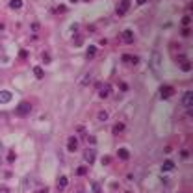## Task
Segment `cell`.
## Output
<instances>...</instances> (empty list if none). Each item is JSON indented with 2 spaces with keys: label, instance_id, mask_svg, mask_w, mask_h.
<instances>
[{
  "label": "cell",
  "instance_id": "obj_1",
  "mask_svg": "<svg viewBox=\"0 0 193 193\" xmlns=\"http://www.w3.org/2000/svg\"><path fill=\"white\" fill-rule=\"evenodd\" d=\"M150 69H152V73L162 74V56H160L158 50H154L150 54Z\"/></svg>",
  "mask_w": 193,
  "mask_h": 193
},
{
  "label": "cell",
  "instance_id": "obj_2",
  "mask_svg": "<svg viewBox=\"0 0 193 193\" xmlns=\"http://www.w3.org/2000/svg\"><path fill=\"white\" fill-rule=\"evenodd\" d=\"M182 106L186 108L187 115L191 117V108H193V93H191V91H186V93H184V96H182Z\"/></svg>",
  "mask_w": 193,
  "mask_h": 193
},
{
  "label": "cell",
  "instance_id": "obj_3",
  "mask_svg": "<svg viewBox=\"0 0 193 193\" xmlns=\"http://www.w3.org/2000/svg\"><path fill=\"white\" fill-rule=\"evenodd\" d=\"M173 93H175V89H173L171 87V85H162V87H160V91H158V95H160V99H169V96L173 95Z\"/></svg>",
  "mask_w": 193,
  "mask_h": 193
},
{
  "label": "cell",
  "instance_id": "obj_4",
  "mask_svg": "<svg viewBox=\"0 0 193 193\" xmlns=\"http://www.w3.org/2000/svg\"><path fill=\"white\" fill-rule=\"evenodd\" d=\"M30 111H32V104L30 102H21L17 106V113L19 115H28Z\"/></svg>",
  "mask_w": 193,
  "mask_h": 193
},
{
  "label": "cell",
  "instance_id": "obj_5",
  "mask_svg": "<svg viewBox=\"0 0 193 193\" xmlns=\"http://www.w3.org/2000/svg\"><path fill=\"white\" fill-rule=\"evenodd\" d=\"M128 8H130V2H128V0H121L119 6H117V15H119V17H123V15L128 11Z\"/></svg>",
  "mask_w": 193,
  "mask_h": 193
},
{
  "label": "cell",
  "instance_id": "obj_6",
  "mask_svg": "<svg viewBox=\"0 0 193 193\" xmlns=\"http://www.w3.org/2000/svg\"><path fill=\"white\" fill-rule=\"evenodd\" d=\"M67 149H69L71 152H76V150H78V141H76L74 136H71V138L67 139Z\"/></svg>",
  "mask_w": 193,
  "mask_h": 193
},
{
  "label": "cell",
  "instance_id": "obj_7",
  "mask_svg": "<svg viewBox=\"0 0 193 193\" xmlns=\"http://www.w3.org/2000/svg\"><path fill=\"white\" fill-rule=\"evenodd\" d=\"M84 158H85V164H93L95 162V149H85Z\"/></svg>",
  "mask_w": 193,
  "mask_h": 193
},
{
  "label": "cell",
  "instance_id": "obj_8",
  "mask_svg": "<svg viewBox=\"0 0 193 193\" xmlns=\"http://www.w3.org/2000/svg\"><path fill=\"white\" fill-rule=\"evenodd\" d=\"M67 186H69V178H67V176H59V178H58V190L59 191H65V190H67Z\"/></svg>",
  "mask_w": 193,
  "mask_h": 193
},
{
  "label": "cell",
  "instance_id": "obj_9",
  "mask_svg": "<svg viewBox=\"0 0 193 193\" xmlns=\"http://www.w3.org/2000/svg\"><path fill=\"white\" fill-rule=\"evenodd\" d=\"M11 100V93L9 91H0V104H8Z\"/></svg>",
  "mask_w": 193,
  "mask_h": 193
},
{
  "label": "cell",
  "instance_id": "obj_10",
  "mask_svg": "<svg viewBox=\"0 0 193 193\" xmlns=\"http://www.w3.org/2000/svg\"><path fill=\"white\" fill-rule=\"evenodd\" d=\"M173 169H175V164H173V160H165L164 165H162V171H164V173H169V171H173Z\"/></svg>",
  "mask_w": 193,
  "mask_h": 193
},
{
  "label": "cell",
  "instance_id": "obj_11",
  "mask_svg": "<svg viewBox=\"0 0 193 193\" xmlns=\"http://www.w3.org/2000/svg\"><path fill=\"white\" fill-rule=\"evenodd\" d=\"M91 78H93V73H85V74H84V78L80 80V85H87V84L91 82Z\"/></svg>",
  "mask_w": 193,
  "mask_h": 193
},
{
  "label": "cell",
  "instance_id": "obj_12",
  "mask_svg": "<svg viewBox=\"0 0 193 193\" xmlns=\"http://www.w3.org/2000/svg\"><path fill=\"white\" fill-rule=\"evenodd\" d=\"M9 8L11 9H21L22 8V0H9Z\"/></svg>",
  "mask_w": 193,
  "mask_h": 193
},
{
  "label": "cell",
  "instance_id": "obj_13",
  "mask_svg": "<svg viewBox=\"0 0 193 193\" xmlns=\"http://www.w3.org/2000/svg\"><path fill=\"white\" fill-rule=\"evenodd\" d=\"M110 89H111V85H102V89H100V99H106V96L110 95Z\"/></svg>",
  "mask_w": 193,
  "mask_h": 193
},
{
  "label": "cell",
  "instance_id": "obj_14",
  "mask_svg": "<svg viewBox=\"0 0 193 193\" xmlns=\"http://www.w3.org/2000/svg\"><path fill=\"white\" fill-rule=\"evenodd\" d=\"M117 156H119V158H121V160H128V156H130V152H128V150H126V149H119V150H117Z\"/></svg>",
  "mask_w": 193,
  "mask_h": 193
},
{
  "label": "cell",
  "instance_id": "obj_15",
  "mask_svg": "<svg viewBox=\"0 0 193 193\" xmlns=\"http://www.w3.org/2000/svg\"><path fill=\"white\" fill-rule=\"evenodd\" d=\"M95 54H96V47H95V45H91V47L87 48V54H85V56H87V59H93Z\"/></svg>",
  "mask_w": 193,
  "mask_h": 193
},
{
  "label": "cell",
  "instance_id": "obj_16",
  "mask_svg": "<svg viewBox=\"0 0 193 193\" xmlns=\"http://www.w3.org/2000/svg\"><path fill=\"white\" fill-rule=\"evenodd\" d=\"M123 39H124L126 43H132V41H134V35H132V32H130V30L123 32Z\"/></svg>",
  "mask_w": 193,
  "mask_h": 193
},
{
  "label": "cell",
  "instance_id": "obj_17",
  "mask_svg": "<svg viewBox=\"0 0 193 193\" xmlns=\"http://www.w3.org/2000/svg\"><path fill=\"white\" fill-rule=\"evenodd\" d=\"M124 128H126V126L123 123H117V124L113 126V134H121V132H124Z\"/></svg>",
  "mask_w": 193,
  "mask_h": 193
},
{
  "label": "cell",
  "instance_id": "obj_18",
  "mask_svg": "<svg viewBox=\"0 0 193 193\" xmlns=\"http://www.w3.org/2000/svg\"><path fill=\"white\" fill-rule=\"evenodd\" d=\"M34 74H35V78H43V76H45L41 67H34Z\"/></svg>",
  "mask_w": 193,
  "mask_h": 193
},
{
  "label": "cell",
  "instance_id": "obj_19",
  "mask_svg": "<svg viewBox=\"0 0 193 193\" xmlns=\"http://www.w3.org/2000/svg\"><path fill=\"white\" fill-rule=\"evenodd\" d=\"M76 175H78V176L87 175V167H78V169H76Z\"/></svg>",
  "mask_w": 193,
  "mask_h": 193
},
{
  "label": "cell",
  "instance_id": "obj_20",
  "mask_svg": "<svg viewBox=\"0 0 193 193\" xmlns=\"http://www.w3.org/2000/svg\"><path fill=\"white\" fill-rule=\"evenodd\" d=\"M108 119V113L106 111H99V121H106Z\"/></svg>",
  "mask_w": 193,
  "mask_h": 193
},
{
  "label": "cell",
  "instance_id": "obj_21",
  "mask_svg": "<svg viewBox=\"0 0 193 193\" xmlns=\"http://www.w3.org/2000/svg\"><path fill=\"white\" fill-rule=\"evenodd\" d=\"M52 59H50V56H48V52H43V63H50Z\"/></svg>",
  "mask_w": 193,
  "mask_h": 193
},
{
  "label": "cell",
  "instance_id": "obj_22",
  "mask_svg": "<svg viewBox=\"0 0 193 193\" xmlns=\"http://www.w3.org/2000/svg\"><path fill=\"white\" fill-rule=\"evenodd\" d=\"M19 56H21V59H26V58H28V50H21Z\"/></svg>",
  "mask_w": 193,
  "mask_h": 193
},
{
  "label": "cell",
  "instance_id": "obj_23",
  "mask_svg": "<svg viewBox=\"0 0 193 193\" xmlns=\"http://www.w3.org/2000/svg\"><path fill=\"white\" fill-rule=\"evenodd\" d=\"M87 141H89V145H95L96 143V138H95V136H87Z\"/></svg>",
  "mask_w": 193,
  "mask_h": 193
},
{
  "label": "cell",
  "instance_id": "obj_24",
  "mask_svg": "<svg viewBox=\"0 0 193 193\" xmlns=\"http://www.w3.org/2000/svg\"><path fill=\"white\" fill-rule=\"evenodd\" d=\"M191 69V65H190V62H186V63H182V71H190Z\"/></svg>",
  "mask_w": 193,
  "mask_h": 193
},
{
  "label": "cell",
  "instance_id": "obj_25",
  "mask_svg": "<svg viewBox=\"0 0 193 193\" xmlns=\"http://www.w3.org/2000/svg\"><path fill=\"white\" fill-rule=\"evenodd\" d=\"M110 160H111L110 156H104V158H102V164H104V165H108V164H110Z\"/></svg>",
  "mask_w": 193,
  "mask_h": 193
},
{
  "label": "cell",
  "instance_id": "obj_26",
  "mask_svg": "<svg viewBox=\"0 0 193 193\" xmlns=\"http://www.w3.org/2000/svg\"><path fill=\"white\" fill-rule=\"evenodd\" d=\"M182 24L187 26V24H190V17H184V19H182Z\"/></svg>",
  "mask_w": 193,
  "mask_h": 193
},
{
  "label": "cell",
  "instance_id": "obj_27",
  "mask_svg": "<svg viewBox=\"0 0 193 193\" xmlns=\"http://www.w3.org/2000/svg\"><path fill=\"white\" fill-rule=\"evenodd\" d=\"M0 193H9V190H8L6 186H2V187H0Z\"/></svg>",
  "mask_w": 193,
  "mask_h": 193
},
{
  "label": "cell",
  "instance_id": "obj_28",
  "mask_svg": "<svg viewBox=\"0 0 193 193\" xmlns=\"http://www.w3.org/2000/svg\"><path fill=\"white\" fill-rule=\"evenodd\" d=\"M93 193H102V191L99 190V187H96V184H93Z\"/></svg>",
  "mask_w": 193,
  "mask_h": 193
},
{
  "label": "cell",
  "instance_id": "obj_29",
  "mask_svg": "<svg viewBox=\"0 0 193 193\" xmlns=\"http://www.w3.org/2000/svg\"><path fill=\"white\" fill-rule=\"evenodd\" d=\"M13 160H15V152L11 150V152H9V162H13Z\"/></svg>",
  "mask_w": 193,
  "mask_h": 193
},
{
  "label": "cell",
  "instance_id": "obj_30",
  "mask_svg": "<svg viewBox=\"0 0 193 193\" xmlns=\"http://www.w3.org/2000/svg\"><path fill=\"white\" fill-rule=\"evenodd\" d=\"M32 30H34V32H37V30H39V24L34 22V24H32Z\"/></svg>",
  "mask_w": 193,
  "mask_h": 193
},
{
  "label": "cell",
  "instance_id": "obj_31",
  "mask_svg": "<svg viewBox=\"0 0 193 193\" xmlns=\"http://www.w3.org/2000/svg\"><path fill=\"white\" fill-rule=\"evenodd\" d=\"M145 2H149V0H138V4L141 6V4H145Z\"/></svg>",
  "mask_w": 193,
  "mask_h": 193
},
{
  "label": "cell",
  "instance_id": "obj_32",
  "mask_svg": "<svg viewBox=\"0 0 193 193\" xmlns=\"http://www.w3.org/2000/svg\"><path fill=\"white\" fill-rule=\"evenodd\" d=\"M0 152H2V143H0Z\"/></svg>",
  "mask_w": 193,
  "mask_h": 193
},
{
  "label": "cell",
  "instance_id": "obj_33",
  "mask_svg": "<svg viewBox=\"0 0 193 193\" xmlns=\"http://www.w3.org/2000/svg\"><path fill=\"white\" fill-rule=\"evenodd\" d=\"M84 2H89V0H84Z\"/></svg>",
  "mask_w": 193,
  "mask_h": 193
},
{
  "label": "cell",
  "instance_id": "obj_34",
  "mask_svg": "<svg viewBox=\"0 0 193 193\" xmlns=\"http://www.w3.org/2000/svg\"><path fill=\"white\" fill-rule=\"evenodd\" d=\"M0 165H2V162H0Z\"/></svg>",
  "mask_w": 193,
  "mask_h": 193
},
{
  "label": "cell",
  "instance_id": "obj_35",
  "mask_svg": "<svg viewBox=\"0 0 193 193\" xmlns=\"http://www.w3.org/2000/svg\"><path fill=\"white\" fill-rule=\"evenodd\" d=\"M78 193H82V191H78Z\"/></svg>",
  "mask_w": 193,
  "mask_h": 193
}]
</instances>
